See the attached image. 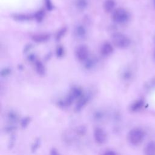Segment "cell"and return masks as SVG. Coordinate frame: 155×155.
I'll return each instance as SVG.
<instances>
[{"instance_id":"cell-1","label":"cell","mask_w":155,"mask_h":155,"mask_svg":"<svg viewBox=\"0 0 155 155\" xmlns=\"http://www.w3.org/2000/svg\"><path fill=\"white\" fill-rule=\"evenodd\" d=\"M112 41L114 45L120 48H125L128 47L131 43L130 39L127 36L119 33L113 35Z\"/></svg>"},{"instance_id":"cell-2","label":"cell","mask_w":155,"mask_h":155,"mask_svg":"<svg viewBox=\"0 0 155 155\" xmlns=\"http://www.w3.org/2000/svg\"><path fill=\"white\" fill-rule=\"evenodd\" d=\"M145 136V133L140 128H136L131 130L128 134V140L133 145H137L142 142Z\"/></svg>"},{"instance_id":"cell-3","label":"cell","mask_w":155,"mask_h":155,"mask_svg":"<svg viewBox=\"0 0 155 155\" xmlns=\"http://www.w3.org/2000/svg\"><path fill=\"white\" fill-rule=\"evenodd\" d=\"M112 18L113 21L116 23L124 24L129 20L130 15L126 10L119 8L114 10L113 13Z\"/></svg>"},{"instance_id":"cell-4","label":"cell","mask_w":155,"mask_h":155,"mask_svg":"<svg viewBox=\"0 0 155 155\" xmlns=\"http://www.w3.org/2000/svg\"><path fill=\"white\" fill-rule=\"evenodd\" d=\"M94 137L97 143L102 144L105 142L107 136L102 128H96L94 131Z\"/></svg>"},{"instance_id":"cell-5","label":"cell","mask_w":155,"mask_h":155,"mask_svg":"<svg viewBox=\"0 0 155 155\" xmlns=\"http://www.w3.org/2000/svg\"><path fill=\"white\" fill-rule=\"evenodd\" d=\"M76 55L78 60H79L80 61L86 60L88 56V48L84 45H81L76 50Z\"/></svg>"},{"instance_id":"cell-6","label":"cell","mask_w":155,"mask_h":155,"mask_svg":"<svg viewBox=\"0 0 155 155\" xmlns=\"http://www.w3.org/2000/svg\"><path fill=\"white\" fill-rule=\"evenodd\" d=\"M50 36L46 33L37 34L32 36V40L36 42H44L48 41Z\"/></svg>"},{"instance_id":"cell-7","label":"cell","mask_w":155,"mask_h":155,"mask_svg":"<svg viewBox=\"0 0 155 155\" xmlns=\"http://www.w3.org/2000/svg\"><path fill=\"white\" fill-rule=\"evenodd\" d=\"M113 50V47L109 42L104 43L101 49V53L104 56H108L110 54Z\"/></svg>"},{"instance_id":"cell-8","label":"cell","mask_w":155,"mask_h":155,"mask_svg":"<svg viewBox=\"0 0 155 155\" xmlns=\"http://www.w3.org/2000/svg\"><path fill=\"white\" fill-rule=\"evenodd\" d=\"M145 155H155V142L151 141L147 144L144 149Z\"/></svg>"},{"instance_id":"cell-9","label":"cell","mask_w":155,"mask_h":155,"mask_svg":"<svg viewBox=\"0 0 155 155\" xmlns=\"http://www.w3.org/2000/svg\"><path fill=\"white\" fill-rule=\"evenodd\" d=\"M114 5L115 2L114 0H105L104 4V8L106 12L109 13L113 10Z\"/></svg>"},{"instance_id":"cell-10","label":"cell","mask_w":155,"mask_h":155,"mask_svg":"<svg viewBox=\"0 0 155 155\" xmlns=\"http://www.w3.org/2000/svg\"><path fill=\"white\" fill-rule=\"evenodd\" d=\"M33 17L31 15H26V14H16L13 16L14 19L19 21H28L30 20Z\"/></svg>"},{"instance_id":"cell-11","label":"cell","mask_w":155,"mask_h":155,"mask_svg":"<svg viewBox=\"0 0 155 155\" xmlns=\"http://www.w3.org/2000/svg\"><path fill=\"white\" fill-rule=\"evenodd\" d=\"M69 94L74 99H79L81 96H82V91L81 88L75 87L71 89Z\"/></svg>"},{"instance_id":"cell-12","label":"cell","mask_w":155,"mask_h":155,"mask_svg":"<svg viewBox=\"0 0 155 155\" xmlns=\"http://www.w3.org/2000/svg\"><path fill=\"white\" fill-rule=\"evenodd\" d=\"M87 101H88V97L87 96H81L77 102V104L76 105V110L77 111L80 110L84 105H85Z\"/></svg>"},{"instance_id":"cell-13","label":"cell","mask_w":155,"mask_h":155,"mask_svg":"<svg viewBox=\"0 0 155 155\" xmlns=\"http://www.w3.org/2000/svg\"><path fill=\"white\" fill-rule=\"evenodd\" d=\"M143 101L142 99H139L134 102L131 106V110L133 111H136L139 110L143 106Z\"/></svg>"},{"instance_id":"cell-14","label":"cell","mask_w":155,"mask_h":155,"mask_svg":"<svg viewBox=\"0 0 155 155\" xmlns=\"http://www.w3.org/2000/svg\"><path fill=\"white\" fill-rule=\"evenodd\" d=\"M35 68L37 73L41 75H43L45 73V67L42 63L39 61L35 62Z\"/></svg>"},{"instance_id":"cell-15","label":"cell","mask_w":155,"mask_h":155,"mask_svg":"<svg viewBox=\"0 0 155 155\" xmlns=\"http://www.w3.org/2000/svg\"><path fill=\"white\" fill-rule=\"evenodd\" d=\"M76 5L78 9L83 10L86 8L87 5V0H77Z\"/></svg>"},{"instance_id":"cell-16","label":"cell","mask_w":155,"mask_h":155,"mask_svg":"<svg viewBox=\"0 0 155 155\" xmlns=\"http://www.w3.org/2000/svg\"><path fill=\"white\" fill-rule=\"evenodd\" d=\"M34 18L36 19L37 21L40 22L41 21L44 16V12L43 10H39L37 12L35 15H34Z\"/></svg>"},{"instance_id":"cell-17","label":"cell","mask_w":155,"mask_h":155,"mask_svg":"<svg viewBox=\"0 0 155 155\" xmlns=\"http://www.w3.org/2000/svg\"><path fill=\"white\" fill-rule=\"evenodd\" d=\"M76 35L79 36H83L85 34V29L82 25H79L76 28Z\"/></svg>"},{"instance_id":"cell-18","label":"cell","mask_w":155,"mask_h":155,"mask_svg":"<svg viewBox=\"0 0 155 155\" xmlns=\"http://www.w3.org/2000/svg\"><path fill=\"white\" fill-rule=\"evenodd\" d=\"M66 32V28L64 27V28H62L60 30H59L56 34V38L57 39H59L61 38H62L64 35L65 33Z\"/></svg>"},{"instance_id":"cell-19","label":"cell","mask_w":155,"mask_h":155,"mask_svg":"<svg viewBox=\"0 0 155 155\" xmlns=\"http://www.w3.org/2000/svg\"><path fill=\"white\" fill-rule=\"evenodd\" d=\"M64 54V48L59 46L56 49V55L58 57H62Z\"/></svg>"},{"instance_id":"cell-20","label":"cell","mask_w":155,"mask_h":155,"mask_svg":"<svg viewBox=\"0 0 155 155\" xmlns=\"http://www.w3.org/2000/svg\"><path fill=\"white\" fill-rule=\"evenodd\" d=\"M10 69L9 68H4L3 70H2V71H1V76L2 77H5L7 76H8L10 73Z\"/></svg>"},{"instance_id":"cell-21","label":"cell","mask_w":155,"mask_h":155,"mask_svg":"<svg viewBox=\"0 0 155 155\" xmlns=\"http://www.w3.org/2000/svg\"><path fill=\"white\" fill-rule=\"evenodd\" d=\"M45 6H46V8H47V10H51L53 9V5L51 3V0H45Z\"/></svg>"},{"instance_id":"cell-22","label":"cell","mask_w":155,"mask_h":155,"mask_svg":"<svg viewBox=\"0 0 155 155\" xmlns=\"http://www.w3.org/2000/svg\"><path fill=\"white\" fill-rule=\"evenodd\" d=\"M104 155H116V154L113 151H107L105 152Z\"/></svg>"},{"instance_id":"cell-23","label":"cell","mask_w":155,"mask_h":155,"mask_svg":"<svg viewBox=\"0 0 155 155\" xmlns=\"http://www.w3.org/2000/svg\"><path fill=\"white\" fill-rule=\"evenodd\" d=\"M50 155H60L55 149H53L50 151Z\"/></svg>"},{"instance_id":"cell-24","label":"cell","mask_w":155,"mask_h":155,"mask_svg":"<svg viewBox=\"0 0 155 155\" xmlns=\"http://www.w3.org/2000/svg\"><path fill=\"white\" fill-rule=\"evenodd\" d=\"M28 123V119H25L22 121V125L23 127H25Z\"/></svg>"},{"instance_id":"cell-25","label":"cell","mask_w":155,"mask_h":155,"mask_svg":"<svg viewBox=\"0 0 155 155\" xmlns=\"http://www.w3.org/2000/svg\"><path fill=\"white\" fill-rule=\"evenodd\" d=\"M153 5H154V6L155 7V0H153Z\"/></svg>"},{"instance_id":"cell-26","label":"cell","mask_w":155,"mask_h":155,"mask_svg":"<svg viewBox=\"0 0 155 155\" xmlns=\"http://www.w3.org/2000/svg\"><path fill=\"white\" fill-rule=\"evenodd\" d=\"M154 58L155 59V51H154Z\"/></svg>"}]
</instances>
